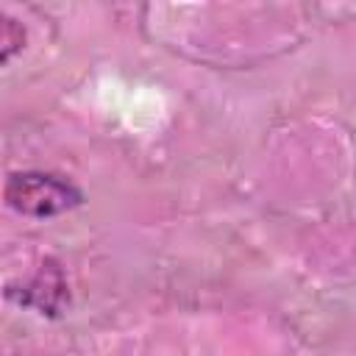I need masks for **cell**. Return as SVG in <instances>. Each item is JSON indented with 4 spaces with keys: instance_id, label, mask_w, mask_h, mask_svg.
<instances>
[{
    "instance_id": "7a4b0ae2",
    "label": "cell",
    "mask_w": 356,
    "mask_h": 356,
    "mask_svg": "<svg viewBox=\"0 0 356 356\" xmlns=\"http://www.w3.org/2000/svg\"><path fill=\"white\" fill-rule=\"evenodd\" d=\"M6 298L19 303V306L36 309L44 317H61L64 309L70 306V286H67V275H64L61 261L47 256L31 281H25L19 286L8 284Z\"/></svg>"
},
{
    "instance_id": "3957f363",
    "label": "cell",
    "mask_w": 356,
    "mask_h": 356,
    "mask_svg": "<svg viewBox=\"0 0 356 356\" xmlns=\"http://www.w3.org/2000/svg\"><path fill=\"white\" fill-rule=\"evenodd\" d=\"M22 42H25L22 25L11 17H3V61H8L17 50H22Z\"/></svg>"
},
{
    "instance_id": "6da1fadb",
    "label": "cell",
    "mask_w": 356,
    "mask_h": 356,
    "mask_svg": "<svg viewBox=\"0 0 356 356\" xmlns=\"http://www.w3.org/2000/svg\"><path fill=\"white\" fill-rule=\"evenodd\" d=\"M3 197L8 209H14L17 214L36 217V220L72 211L83 203V192L72 181L53 172H36V170L11 172L6 178Z\"/></svg>"
}]
</instances>
